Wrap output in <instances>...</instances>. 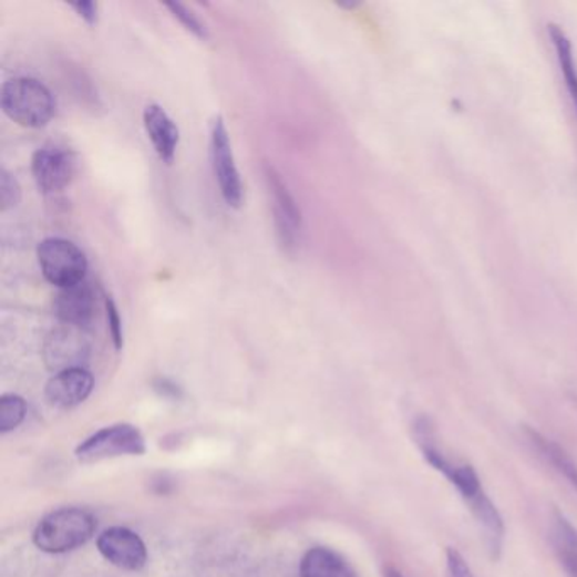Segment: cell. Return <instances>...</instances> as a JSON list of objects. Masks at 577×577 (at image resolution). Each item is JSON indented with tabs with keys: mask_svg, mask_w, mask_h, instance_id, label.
<instances>
[{
	"mask_svg": "<svg viewBox=\"0 0 577 577\" xmlns=\"http://www.w3.org/2000/svg\"><path fill=\"white\" fill-rule=\"evenodd\" d=\"M0 105L11 121L28 130L48 126L56 114V101L40 80L12 79L2 85Z\"/></svg>",
	"mask_w": 577,
	"mask_h": 577,
	"instance_id": "1",
	"label": "cell"
},
{
	"mask_svg": "<svg viewBox=\"0 0 577 577\" xmlns=\"http://www.w3.org/2000/svg\"><path fill=\"white\" fill-rule=\"evenodd\" d=\"M95 527L97 522L86 509H56L38 524L33 534L34 545L48 554L70 553L94 537Z\"/></svg>",
	"mask_w": 577,
	"mask_h": 577,
	"instance_id": "2",
	"label": "cell"
},
{
	"mask_svg": "<svg viewBox=\"0 0 577 577\" xmlns=\"http://www.w3.org/2000/svg\"><path fill=\"white\" fill-rule=\"evenodd\" d=\"M38 262L43 277L54 287L70 288L83 284L89 261L85 253L62 237H48L38 246Z\"/></svg>",
	"mask_w": 577,
	"mask_h": 577,
	"instance_id": "3",
	"label": "cell"
},
{
	"mask_svg": "<svg viewBox=\"0 0 577 577\" xmlns=\"http://www.w3.org/2000/svg\"><path fill=\"white\" fill-rule=\"evenodd\" d=\"M265 179L269 202H271L278 245L284 249V253L293 256L300 248L301 229H303L300 207H298L293 195L288 190L280 173L271 165H265Z\"/></svg>",
	"mask_w": 577,
	"mask_h": 577,
	"instance_id": "4",
	"label": "cell"
},
{
	"mask_svg": "<svg viewBox=\"0 0 577 577\" xmlns=\"http://www.w3.org/2000/svg\"><path fill=\"white\" fill-rule=\"evenodd\" d=\"M146 442L143 434L130 423H117L90 435L76 447V460L83 464L101 463L121 455H143Z\"/></svg>",
	"mask_w": 577,
	"mask_h": 577,
	"instance_id": "5",
	"label": "cell"
},
{
	"mask_svg": "<svg viewBox=\"0 0 577 577\" xmlns=\"http://www.w3.org/2000/svg\"><path fill=\"white\" fill-rule=\"evenodd\" d=\"M210 162L224 202L229 207L239 208L243 205V182L234 159L229 133L220 115L214 117L210 124Z\"/></svg>",
	"mask_w": 577,
	"mask_h": 577,
	"instance_id": "6",
	"label": "cell"
},
{
	"mask_svg": "<svg viewBox=\"0 0 577 577\" xmlns=\"http://www.w3.org/2000/svg\"><path fill=\"white\" fill-rule=\"evenodd\" d=\"M31 172L41 194H60L75 178L76 158L66 147L43 146L31 159Z\"/></svg>",
	"mask_w": 577,
	"mask_h": 577,
	"instance_id": "7",
	"label": "cell"
},
{
	"mask_svg": "<svg viewBox=\"0 0 577 577\" xmlns=\"http://www.w3.org/2000/svg\"><path fill=\"white\" fill-rule=\"evenodd\" d=\"M97 547L104 559L119 569L140 570L143 569L147 560V550L143 538L130 528H107L99 537Z\"/></svg>",
	"mask_w": 577,
	"mask_h": 577,
	"instance_id": "8",
	"label": "cell"
},
{
	"mask_svg": "<svg viewBox=\"0 0 577 577\" xmlns=\"http://www.w3.org/2000/svg\"><path fill=\"white\" fill-rule=\"evenodd\" d=\"M79 327L66 326L51 332L44 344V361L50 370L60 371L82 368V362L89 356V344L79 332Z\"/></svg>",
	"mask_w": 577,
	"mask_h": 577,
	"instance_id": "9",
	"label": "cell"
},
{
	"mask_svg": "<svg viewBox=\"0 0 577 577\" xmlns=\"http://www.w3.org/2000/svg\"><path fill=\"white\" fill-rule=\"evenodd\" d=\"M94 390V377L85 368H72V370L60 371L48 381V402L56 409H73L89 399Z\"/></svg>",
	"mask_w": 577,
	"mask_h": 577,
	"instance_id": "10",
	"label": "cell"
},
{
	"mask_svg": "<svg viewBox=\"0 0 577 577\" xmlns=\"http://www.w3.org/2000/svg\"><path fill=\"white\" fill-rule=\"evenodd\" d=\"M54 316L65 326L83 327L89 326L95 317V293L89 285H75V287L63 288L53 301Z\"/></svg>",
	"mask_w": 577,
	"mask_h": 577,
	"instance_id": "11",
	"label": "cell"
},
{
	"mask_svg": "<svg viewBox=\"0 0 577 577\" xmlns=\"http://www.w3.org/2000/svg\"><path fill=\"white\" fill-rule=\"evenodd\" d=\"M143 121L144 130L159 159L166 165H172L179 143V131L173 119L166 114L162 105L150 104L144 109Z\"/></svg>",
	"mask_w": 577,
	"mask_h": 577,
	"instance_id": "12",
	"label": "cell"
},
{
	"mask_svg": "<svg viewBox=\"0 0 577 577\" xmlns=\"http://www.w3.org/2000/svg\"><path fill=\"white\" fill-rule=\"evenodd\" d=\"M525 435L542 460L550 464L577 492V464L574 463L573 457L559 444L545 437L535 429L525 427Z\"/></svg>",
	"mask_w": 577,
	"mask_h": 577,
	"instance_id": "13",
	"label": "cell"
},
{
	"mask_svg": "<svg viewBox=\"0 0 577 577\" xmlns=\"http://www.w3.org/2000/svg\"><path fill=\"white\" fill-rule=\"evenodd\" d=\"M553 545L567 576L577 577V528L559 509L553 512Z\"/></svg>",
	"mask_w": 577,
	"mask_h": 577,
	"instance_id": "14",
	"label": "cell"
},
{
	"mask_svg": "<svg viewBox=\"0 0 577 577\" xmlns=\"http://www.w3.org/2000/svg\"><path fill=\"white\" fill-rule=\"evenodd\" d=\"M300 577H354V573L339 554L316 547L301 559Z\"/></svg>",
	"mask_w": 577,
	"mask_h": 577,
	"instance_id": "15",
	"label": "cell"
},
{
	"mask_svg": "<svg viewBox=\"0 0 577 577\" xmlns=\"http://www.w3.org/2000/svg\"><path fill=\"white\" fill-rule=\"evenodd\" d=\"M549 34L554 50H556L560 73H563L564 82H566L567 92H569L570 101H573L577 112V65L576 60H574L573 43L559 25L550 24Z\"/></svg>",
	"mask_w": 577,
	"mask_h": 577,
	"instance_id": "16",
	"label": "cell"
},
{
	"mask_svg": "<svg viewBox=\"0 0 577 577\" xmlns=\"http://www.w3.org/2000/svg\"><path fill=\"white\" fill-rule=\"evenodd\" d=\"M25 412H28V406L21 396L4 394L0 400V432L8 434L19 427L22 420L25 419Z\"/></svg>",
	"mask_w": 577,
	"mask_h": 577,
	"instance_id": "17",
	"label": "cell"
},
{
	"mask_svg": "<svg viewBox=\"0 0 577 577\" xmlns=\"http://www.w3.org/2000/svg\"><path fill=\"white\" fill-rule=\"evenodd\" d=\"M165 8L185 25V29H188L194 37H197L198 40H208L207 25H205L187 6L179 4V2H168V4H165Z\"/></svg>",
	"mask_w": 577,
	"mask_h": 577,
	"instance_id": "18",
	"label": "cell"
},
{
	"mask_svg": "<svg viewBox=\"0 0 577 577\" xmlns=\"http://www.w3.org/2000/svg\"><path fill=\"white\" fill-rule=\"evenodd\" d=\"M21 185L8 169H0V210L8 212L21 202Z\"/></svg>",
	"mask_w": 577,
	"mask_h": 577,
	"instance_id": "19",
	"label": "cell"
},
{
	"mask_svg": "<svg viewBox=\"0 0 577 577\" xmlns=\"http://www.w3.org/2000/svg\"><path fill=\"white\" fill-rule=\"evenodd\" d=\"M105 312H107L109 332H111L112 342H114V348L121 351L124 346L123 320L119 316L117 306H115L112 297H105Z\"/></svg>",
	"mask_w": 577,
	"mask_h": 577,
	"instance_id": "20",
	"label": "cell"
},
{
	"mask_svg": "<svg viewBox=\"0 0 577 577\" xmlns=\"http://www.w3.org/2000/svg\"><path fill=\"white\" fill-rule=\"evenodd\" d=\"M445 577H474L470 564L463 554L454 547L445 550Z\"/></svg>",
	"mask_w": 577,
	"mask_h": 577,
	"instance_id": "21",
	"label": "cell"
},
{
	"mask_svg": "<svg viewBox=\"0 0 577 577\" xmlns=\"http://www.w3.org/2000/svg\"><path fill=\"white\" fill-rule=\"evenodd\" d=\"M70 8L83 19L89 25L97 24L99 21V4L97 2H92V0H86V2H75V4H70Z\"/></svg>",
	"mask_w": 577,
	"mask_h": 577,
	"instance_id": "22",
	"label": "cell"
},
{
	"mask_svg": "<svg viewBox=\"0 0 577 577\" xmlns=\"http://www.w3.org/2000/svg\"><path fill=\"white\" fill-rule=\"evenodd\" d=\"M384 577H403V574L400 570L393 569V567H388L384 570Z\"/></svg>",
	"mask_w": 577,
	"mask_h": 577,
	"instance_id": "23",
	"label": "cell"
},
{
	"mask_svg": "<svg viewBox=\"0 0 577 577\" xmlns=\"http://www.w3.org/2000/svg\"><path fill=\"white\" fill-rule=\"evenodd\" d=\"M338 6L342 9H356L358 8L359 2H351V0H349V2H338Z\"/></svg>",
	"mask_w": 577,
	"mask_h": 577,
	"instance_id": "24",
	"label": "cell"
}]
</instances>
